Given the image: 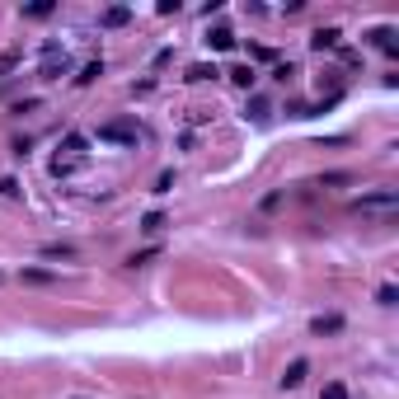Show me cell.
I'll use <instances>...</instances> for the list:
<instances>
[{
  "label": "cell",
  "instance_id": "277c9868",
  "mask_svg": "<svg viewBox=\"0 0 399 399\" xmlns=\"http://www.w3.org/2000/svg\"><path fill=\"white\" fill-rule=\"evenodd\" d=\"M305 371H310V362H305V357H296L291 366H287V376H282V390H296L300 380H305Z\"/></svg>",
  "mask_w": 399,
  "mask_h": 399
},
{
  "label": "cell",
  "instance_id": "52a82bcc",
  "mask_svg": "<svg viewBox=\"0 0 399 399\" xmlns=\"http://www.w3.org/2000/svg\"><path fill=\"white\" fill-rule=\"evenodd\" d=\"M207 47H217V52H226V47H235V38H230V28H212V33H207Z\"/></svg>",
  "mask_w": 399,
  "mask_h": 399
},
{
  "label": "cell",
  "instance_id": "8fae6325",
  "mask_svg": "<svg viewBox=\"0 0 399 399\" xmlns=\"http://www.w3.org/2000/svg\"><path fill=\"white\" fill-rule=\"evenodd\" d=\"M221 71L217 66H193V71H188V80H217Z\"/></svg>",
  "mask_w": 399,
  "mask_h": 399
},
{
  "label": "cell",
  "instance_id": "7a4b0ae2",
  "mask_svg": "<svg viewBox=\"0 0 399 399\" xmlns=\"http://www.w3.org/2000/svg\"><path fill=\"white\" fill-rule=\"evenodd\" d=\"M137 122H108V127H99V141H122V146H137Z\"/></svg>",
  "mask_w": 399,
  "mask_h": 399
},
{
  "label": "cell",
  "instance_id": "4fadbf2b",
  "mask_svg": "<svg viewBox=\"0 0 399 399\" xmlns=\"http://www.w3.org/2000/svg\"><path fill=\"white\" fill-rule=\"evenodd\" d=\"M160 226H164V217H160V212H146V221H141V230H151V235H155Z\"/></svg>",
  "mask_w": 399,
  "mask_h": 399
},
{
  "label": "cell",
  "instance_id": "30bf717a",
  "mask_svg": "<svg viewBox=\"0 0 399 399\" xmlns=\"http://www.w3.org/2000/svg\"><path fill=\"white\" fill-rule=\"evenodd\" d=\"M94 76H103V61H90V66H85V71H80V85H90V80H94Z\"/></svg>",
  "mask_w": 399,
  "mask_h": 399
},
{
  "label": "cell",
  "instance_id": "9c48e42d",
  "mask_svg": "<svg viewBox=\"0 0 399 399\" xmlns=\"http://www.w3.org/2000/svg\"><path fill=\"white\" fill-rule=\"evenodd\" d=\"M61 71H66V57H47L42 61V80H61Z\"/></svg>",
  "mask_w": 399,
  "mask_h": 399
},
{
  "label": "cell",
  "instance_id": "7c38bea8",
  "mask_svg": "<svg viewBox=\"0 0 399 399\" xmlns=\"http://www.w3.org/2000/svg\"><path fill=\"white\" fill-rule=\"evenodd\" d=\"M19 66V52H0V76H10Z\"/></svg>",
  "mask_w": 399,
  "mask_h": 399
},
{
  "label": "cell",
  "instance_id": "5b68a950",
  "mask_svg": "<svg viewBox=\"0 0 399 399\" xmlns=\"http://www.w3.org/2000/svg\"><path fill=\"white\" fill-rule=\"evenodd\" d=\"M343 329V315H315L310 319V334H339Z\"/></svg>",
  "mask_w": 399,
  "mask_h": 399
},
{
  "label": "cell",
  "instance_id": "5bb4252c",
  "mask_svg": "<svg viewBox=\"0 0 399 399\" xmlns=\"http://www.w3.org/2000/svg\"><path fill=\"white\" fill-rule=\"evenodd\" d=\"M24 15H28V19H42V15H52V5H47V0H38V5H28Z\"/></svg>",
  "mask_w": 399,
  "mask_h": 399
},
{
  "label": "cell",
  "instance_id": "3957f363",
  "mask_svg": "<svg viewBox=\"0 0 399 399\" xmlns=\"http://www.w3.org/2000/svg\"><path fill=\"white\" fill-rule=\"evenodd\" d=\"M339 28H315V33H310V47H315V52H334V47H339Z\"/></svg>",
  "mask_w": 399,
  "mask_h": 399
},
{
  "label": "cell",
  "instance_id": "ba28073f",
  "mask_svg": "<svg viewBox=\"0 0 399 399\" xmlns=\"http://www.w3.org/2000/svg\"><path fill=\"white\" fill-rule=\"evenodd\" d=\"M61 151H71V155H85V151H90V137H80V132H71V137L61 141Z\"/></svg>",
  "mask_w": 399,
  "mask_h": 399
},
{
  "label": "cell",
  "instance_id": "8992f818",
  "mask_svg": "<svg viewBox=\"0 0 399 399\" xmlns=\"http://www.w3.org/2000/svg\"><path fill=\"white\" fill-rule=\"evenodd\" d=\"M132 19V10L127 5H113V10H103V28H118V24Z\"/></svg>",
  "mask_w": 399,
  "mask_h": 399
},
{
  "label": "cell",
  "instance_id": "2e32d148",
  "mask_svg": "<svg viewBox=\"0 0 399 399\" xmlns=\"http://www.w3.org/2000/svg\"><path fill=\"white\" fill-rule=\"evenodd\" d=\"M47 259H71V244H47Z\"/></svg>",
  "mask_w": 399,
  "mask_h": 399
},
{
  "label": "cell",
  "instance_id": "9a60e30c",
  "mask_svg": "<svg viewBox=\"0 0 399 399\" xmlns=\"http://www.w3.org/2000/svg\"><path fill=\"white\" fill-rule=\"evenodd\" d=\"M324 399H348V385H339V380H334V385H324Z\"/></svg>",
  "mask_w": 399,
  "mask_h": 399
},
{
  "label": "cell",
  "instance_id": "6da1fadb",
  "mask_svg": "<svg viewBox=\"0 0 399 399\" xmlns=\"http://www.w3.org/2000/svg\"><path fill=\"white\" fill-rule=\"evenodd\" d=\"M395 207H399L395 188H376V193H362L357 198V212H395Z\"/></svg>",
  "mask_w": 399,
  "mask_h": 399
},
{
  "label": "cell",
  "instance_id": "e0dca14e",
  "mask_svg": "<svg viewBox=\"0 0 399 399\" xmlns=\"http://www.w3.org/2000/svg\"><path fill=\"white\" fill-rule=\"evenodd\" d=\"M24 278H28V282H52V273H47V268H28Z\"/></svg>",
  "mask_w": 399,
  "mask_h": 399
}]
</instances>
